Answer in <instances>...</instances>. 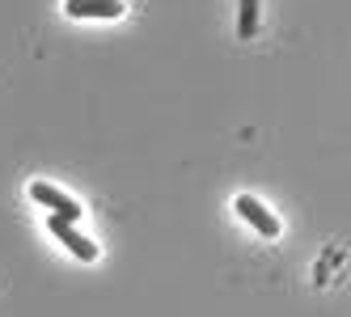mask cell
Wrapping results in <instances>:
<instances>
[{"label": "cell", "mask_w": 351, "mask_h": 317, "mask_svg": "<svg viewBox=\"0 0 351 317\" xmlns=\"http://www.w3.org/2000/svg\"><path fill=\"white\" fill-rule=\"evenodd\" d=\"M64 13L68 17H97V21H110L123 13V0H64Z\"/></svg>", "instance_id": "4"}, {"label": "cell", "mask_w": 351, "mask_h": 317, "mask_svg": "<svg viewBox=\"0 0 351 317\" xmlns=\"http://www.w3.org/2000/svg\"><path fill=\"white\" fill-rule=\"evenodd\" d=\"M237 216H241L250 229H258L263 237H280V220H275V216L254 199V194H237Z\"/></svg>", "instance_id": "2"}, {"label": "cell", "mask_w": 351, "mask_h": 317, "mask_svg": "<svg viewBox=\"0 0 351 317\" xmlns=\"http://www.w3.org/2000/svg\"><path fill=\"white\" fill-rule=\"evenodd\" d=\"M237 34H241V38H254V34H258V0H241Z\"/></svg>", "instance_id": "5"}, {"label": "cell", "mask_w": 351, "mask_h": 317, "mask_svg": "<svg viewBox=\"0 0 351 317\" xmlns=\"http://www.w3.org/2000/svg\"><path fill=\"white\" fill-rule=\"evenodd\" d=\"M30 199L43 203L47 216H60V220H72V225L81 220V203L72 199V194H64L60 186H51V182H30Z\"/></svg>", "instance_id": "1"}, {"label": "cell", "mask_w": 351, "mask_h": 317, "mask_svg": "<svg viewBox=\"0 0 351 317\" xmlns=\"http://www.w3.org/2000/svg\"><path fill=\"white\" fill-rule=\"evenodd\" d=\"M47 225H51V233H56V237H60V241H64V246L77 254L81 262H93V258H97V246H93L89 237H81V229L72 225V220H60V216H51Z\"/></svg>", "instance_id": "3"}]
</instances>
